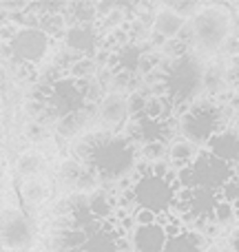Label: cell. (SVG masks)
Segmentation results:
<instances>
[{"instance_id": "33", "label": "cell", "mask_w": 239, "mask_h": 252, "mask_svg": "<svg viewBox=\"0 0 239 252\" xmlns=\"http://www.w3.org/2000/svg\"><path fill=\"white\" fill-rule=\"evenodd\" d=\"M34 252H47V250H34Z\"/></svg>"}, {"instance_id": "13", "label": "cell", "mask_w": 239, "mask_h": 252, "mask_svg": "<svg viewBox=\"0 0 239 252\" xmlns=\"http://www.w3.org/2000/svg\"><path fill=\"white\" fill-rule=\"evenodd\" d=\"M65 44L69 51L78 53L80 58H91L98 51V31L93 25H71L65 33Z\"/></svg>"}, {"instance_id": "30", "label": "cell", "mask_w": 239, "mask_h": 252, "mask_svg": "<svg viewBox=\"0 0 239 252\" xmlns=\"http://www.w3.org/2000/svg\"><path fill=\"white\" fill-rule=\"evenodd\" d=\"M228 246H231L235 252H239V226L228 235Z\"/></svg>"}, {"instance_id": "27", "label": "cell", "mask_w": 239, "mask_h": 252, "mask_svg": "<svg viewBox=\"0 0 239 252\" xmlns=\"http://www.w3.org/2000/svg\"><path fill=\"white\" fill-rule=\"evenodd\" d=\"M217 195H219V201H228V204L235 206L239 201V175H235L231 182L224 184V188L217 192Z\"/></svg>"}, {"instance_id": "6", "label": "cell", "mask_w": 239, "mask_h": 252, "mask_svg": "<svg viewBox=\"0 0 239 252\" xmlns=\"http://www.w3.org/2000/svg\"><path fill=\"white\" fill-rule=\"evenodd\" d=\"M0 237H2L4 252H27L35 239V230L22 210L4 206L0 217Z\"/></svg>"}, {"instance_id": "2", "label": "cell", "mask_w": 239, "mask_h": 252, "mask_svg": "<svg viewBox=\"0 0 239 252\" xmlns=\"http://www.w3.org/2000/svg\"><path fill=\"white\" fill-rule=\"evenodd\" d=\"M164 95L175 106H191L204 93L206 66L197 53H186L182 58H171L162 69Z\"/></svg>"}, {"instance_id": "19", "label": "cell", "mask_w": 239, "mask_h": 252, "mask_svg": "<svg viewBox=\"0 0 239 252\" xmlns=\"http://www.w3.org/2000/svg\"><path fill=\"white\" fill-rule=\"evenodd\" d=\"M144 47L139 42H129L124 47H120L118 51L113 53L111 62L118 64V71H126V73H135L139 69V62L144 58Z\"/></svg>"}, {"instance_id": "11", "label": "cell", "mask_w": 239, "mask_h": 252, "mask_svg": "<svg viewBox=\"0 0 239 252\" xmlns=\"http://www.w3.org/2000/svg\"><path fill=\"white\" fill-rule=\"evenodd\" d=\"M82 252H120V228L115 221H100L96 228L84 232Z\"/></svg>"}, {"instance_id": "3", "label": "cell", "mask_w": 239, "mask_h": 252, "mask_svg": "<svg viewBox=\"0 0 239 252\" xmlns=\"http://www.w3.org/2000/svg\"><path fill=\"white\" fill-rule=\"evenodd\" d=\"M191 29L197 56H213L233 38V13L224 4H204L191 20Z\"/></svg>"}, {"instance_id": "5", "label": "cell", "mask_w": 239, "mask_h": 252, "mask_svg": "<svg viewBox=\"0 0 239 252\" xmlns=\"http://www.w3.org/2000/svg\"><path fill=\"white\" fill-rule=\"evenodd\" d=\"M133 201L139 210H151L160 219H164L173 213L177 204V186L157 175L137 177L133 186Z\"/></svg>"}, {"instance_id": "12", "label": "cell", "mask_w": 239, "mask_h": 252, "mask_svg": "<svg viewBox=\"0 0 239 252\" xmlns=\"http://www.w3.org/2000/svg\"><path fill=\"white\" fill-rule=\"evenodd\" d=\"M169 239V230L162 221L151 226H137V230L131 235L133 252H164Z\"/></svg>"}, {"instance_id": "10", "label": "cell", "mask_w": 239, "mask_h": 252, "mask_svg": "<svg viewBox=\"0 0 239 252\" xmlns=\"http://www.w3.org/2000/svg\"><path fill=\"white\" fill-rule=\"evenodd\" d=\"M129 118V95L115 91L104 93L102 102L98 104V122L104 126V130L118 133V128H122Z\"/></svg>"}, {"instance_id": "29", "label": "cell", "mask_w": 239, "mask_h": 252, "mask_svg": "<svg viewBox=\"0 0 239 252\" xmlns=\"http://www.w3.org/2000/svg\"><path fill=\"white\" fill-rule=\"evenodd\" d=\"M133 217H135V223H137V226H151V223L162 221L155 213H151V210H139V208L133 213Z\"/></svg>"}, {"instance_id": "1", "label": "cell", "mask_w": 239, "mask_h": 252, "mask_svg": "<svg viewBox=\"0 0 239 252\" xmlns=\"http://www.w3.org/2000/svg\"><path fill=\"white\" fill-rule=\"evenodd\" d=\"M84 166L96 170L100 182H104L106 186L120 182L122 177H131L135 173V166H137L135 144L126 135L109 133V130L96 133Z\"/></svg>"}, {"instance_id": "21", "label": "cell", "mask_w": 239, "mask_h": 252, "mask_svg": "<svg viewBox=\"0 0 239 252\" xmlns=\"http://www.w3.org/2000/svg\"><path fill=\"white\" fill-rule=\"evenodd\" d=\"M204 250H206V239L200 232L184 230L179 235L171 237L164 252H204Z\"/></svg>"}, {"instance_id": "23", "label": "cell", "mask_w": 239, "mask_h": 252, "mask_svg": "<svg viewBox=\"0 0 239 252\" xmlns=\"http://www.w3.org/2000/svg\"><path fill=\"white\" fill-rule=\"evenodd\" d=\"M226 69L222 66H206V78H204V91L210 93V95H217L224 89V82H226Z\"/></svg>"}, {"instance_id": "31", "label": "cell", "mask_w": 239, "mask_h": 252, "mask_svg": "<svg viewBox=\"0 0 239 252\" xmlns=\"http://www.w3.org/2000/svg\"><path fill=\"white\" fill-rule=\"evenodd\" d=\"M204 252H222V248H219V246H215V244H210V246H206Z\"/></svg>"}, {"instance_id": "8", "label": "cell", "mask_w": 239, "mask_h": 252, "mask_svg": "<svg viewBox=\"0 0 239 252\" xmlns=\"http://www.w3.org/2000/svg\"><path fill=\"white\" fill-rule=\"evenodd\" d=\"M11 51V58L22 64H38L49 51L51 35L40 27H20L11 42H4Z\"/></svg>"}, {"instance_id": "34", "label": "cell", "mask_w": 239, "mask_h": 252, "mask_svg": "<svg viewBox=\"0 0 239 252\" xmlns=\"http://www.w3.org/2000/svg\"><path fill=\"white\" fill-rule=\"evenodd\" d=\"M237 168H239V166H237ZM237 168H235V170H237Z\"/></svg>"}, {"instance_id": "17", "label": "cell", "mask_w": 239, "mask_h": 252, "mask_svg": "<svg viewBox=\"0 0 239 252\" xmlns=\"http://www.w3.org/2000/svg\"><path fill=\"white\" fill-rule=\"evenodd\" d=\"M44 168H47V159L38 151H22L16 157V173L25 182L27 179H38L44 173Z\"/></svg>"}, {"instance_id": "20", "label": "cell", "mask_w": 239, "mask_h": 252, "mask_svg": "<svg viewBox=\"0 0 239 252\" xmlns=\"http://www.w3.org/2000/svg\"><path fill=\"white\" fill-rule=\"evenodd\" d=\"M20 199L27 208H38L49 199V184L42 177L27 179L20 184Z\"/></svg>"}, {"instance_id": "22", "label": "cell", "mask_w": 239, "mask_h": 252, "mask_svg": "<svg viewBox=\"0 0 239 252\" xmlns=\"http://www.w3.org/2000/svg\"><path fill=\"white\" fill-rule=\"evenodd\" d=\"M82 170H84L82 161H78L75 157H67V159L60 161V168H58V179H60V184L67 188V190H73L75 192L80 177H82Z\"/></svg>"}, {"instance_id": "28", "label": "cell", "mask_w": 239, "mask_h": 252, "mask_svg": "<svg viewBox=\"0 0 239 252\" xmlns=\"http://www.w3.org/2000/svg\"><path fill=\"white\" fill-rule=\"evenodd\" d=\"M25 135L29 142L40 144L47 139V128H44V124H40L38 120H31V122H27V126H25Z\"/></svg>"}, {"instance_id": "24", "label": "cell", "mask_w": 239, "mask_h": 252, "mask_svg": "<svg viewBox=\"0 0 239 252\" xmlns=\"http://www.w3.org/2000/svg\"><path fill=\"white\" fill-rule=\"evenodd\" d=\"M237 217H239V215H237L235 206L228 204V201H219L217 208H215V213H213V221L219 223L222 228L233 226V223L237 221Z\"/></svg>"}, {"instance_id": "14", "label": "cell", "mask_w": 239, "mask_h": 252, "mask_svg": "<svg viewBox=\"0 0 239 252\" xmlns=\"http://www.w3.org/2000/svg\"><path fill=\"white\" fill-rule=\"evenodd\" d=\"M206 151H208L210 155H215L217 159L231 164L233 168H237L239 166V130L235 126H233V128L228 126V128L219 130V133L210 139Z\"/></svg>"}, {"instance_id": "16", "label": "cell", "mask_w": 239, "mask_h": 252, "mask_svg": "<svg viewBox=\"0 0 239 252\" xmlns=\"http://www.w3.org/2000/svg\"><path fill=\"white\" fill-rule=\"evenodd\" d=\"M89 206H91V213L98 221H113L115 213H118L115 195H111L106 188H100L93 195H89Z\"/></svg>"}, {"instance_id": "4", "label": "cell", "mask_w": 239, "mask_h": 252, "mask_svg": "<svg viewBox=\"0 0 239 252\" xmlns=\"http://www.w3.org/2000/svg\"><path fill=\"white\" fill-rule=\"evenodd\" d=\"M226 115H224L222 104L213 100H202L188 106V111L179 118V135L188 142H193L197 148H204L210 144V139L219 130L228 128Z\"/></svg>"}, {"instance_id": "18", "label": "cell", "mask_w": 239, "mask_h": 252, "mask_svg": "<svg viewBox=\"0 0 239 252\" xmlns=\"http://www.w3.org/2000/svg\"><path fill=\"white\" fill-rule=\"evenodd\" d=\"M197 157H200V148H197L193 142L184 139L182 135L173 139V144H171V148H169V161L175 166V168L193 166Z\"/></svg>"}, {"instance_id": "7", "label": "cell", "mask_w": 239, "mask_h": 252, "mask_svg": "<svg viewBox=\"0 0 239 252\" xmlns=\"http://www.w3.org/2000/svg\"><path fill=\"white\" fill-rule=\"evenodd\" d=\"M44 106H47V113L51 115L56 122L60 118H67V115H73V113H78V111H82L84 106H87V102H84V95H82V91H80L78 80H73L71 75L53 80Z\"/></svg>"}, {"instance_id": "9", "label": "cell", "mask_w": 239, "mask_h": 252, "mask_svg": "<svg viewBox=\"0 0 239 252\" xmlns=\"http://www.w3.org/2000/svg\"><path fill=\"white\" fill-rule=\"evenodd\" d=\"M193 175H195V186L206 188V190L219 192L224 188V184L231 182L235 177V168L226 161L217 159L215 155H210L208 151H202L200 157L193 164Z\"/></svg>"}, {"instance_id": "15", "label": "cell", "mask_w": 239, "mask_h": 252, "mask_svg": "<svg viewBox=\"0 0 239 252\" xmlns=\"http://www.w3.org/2000/svg\"><path fill=\"white\" fill-rule=\"evenodd\" d=\"M186 25H188L186 18H182L171 7H160L155 11V16H153V31L157 35H162L164 40H175Z\"/></svg>"}, {"instance_id": "25", "label": "cell", "mask_w": 239, "mask_h": 252, "mask_svg": "<svg viewBox=\"0 0 239 252\" xmlns=\"http://www.w3.org/2000/svg\"><path fill=\"white\" fill-rule=\"evenodd\" d=\"M169 144L166 142H153V144H144L142 146V159L151 161H162V159H169Z\"/></svg>"}, {"instance_id": "32", "label": "cell", "mask_w": 239, "mask_h": 252, "mask_svg": "<svg viewBox=\"0 0 239 252\" xmlns=\"http://www.w3.org/2000/svg\"><path fill=\"white\" fill-rule=\"evenodd\" d=\"M235 128L239 130V113H237V118H235Z\"/></svg>"}, {"instance_id": "26", "label": "cell", "mask_w": 239, "mask_h": 252, "mask_svg": "<svg viewBox=\"0 0 239 252\" xmlns=\"http://www.w3.org/2000/svg\"><path fill=\"white\" fill-rule=\"evenodd\" d=\"M96 62L93 58H80L73 66H71V78L73 80H87V78H96Z\"/></svg>"}]
</instances>
